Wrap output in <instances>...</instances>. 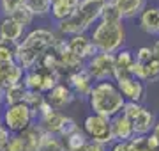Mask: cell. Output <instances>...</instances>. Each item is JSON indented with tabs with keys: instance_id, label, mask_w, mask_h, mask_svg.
Wrapping results in <instances>:
<instances>
[{
	"instance_id": "1",
	"label": "cell",
	"mask_w": 159,
	"mask_h": 151,
	"mask_svg": "<svg viewBox=\"0 0 159 151\" xmlns=\"http://www.w3.org/2000/svg\"><path fill=\"white\" fill-rule=\"evenodd\" d=\"M57 39L58 34L51 29H44V27L32 29L14 46V62L23 71L34 70L39 66L43 55L55 46Z\"/></svg>"
},
{
	"instance_id": "2",
	"label": "cell",
	"mask_w": 159,
	"mask_h": 151,
	"mask_svg": "<svg viewBox=\"0 0 159 151\" xmlns=\"http://www.w3.org/2000/svg\"><path fill=\"white\" fill-rule=\"evenodd\" d=\"M106 2L108 0H81L73 16L57 23L58 36L69 37L74 34H87V30H90L101 20Z\"/></svg>"
},
{
	"instance_id": "3",
	"label": "cell",
	"mask_w": 159,
	"mask_h": 151,
	"mask_svg": "<svg viewBox=\"0 0 159 151\" xmlns=\"http://www.w3.org/2000/svg\"><path fill=\"white\" fill-rule=\"evenodd\" d=\"M87 101H89V107L94 114L104 116L108 119H113L115 116H119L125 105V100L120 94L115 80L96 82Z\"/></svg>"
},
{
	"instance_id": "4",
	"label": "cell",
	"mask_w": 159,
	"mask_h": 151,
	"mask_svg": "<svg viewBox=\"0 0 159 151\" xmlns=\"http://www.w3.org/2000/svg\"><path fill=\"white\" fill-rule=\"evenodd\" d=\"M90 41L99 53H117L125 45L127 32L124 22H102L99 20L90 29Z\"/></svg>"
},
{
	"instance_id": "5",
	"label": "cell",
	"mask_w": 159,
	"mask_h": 151,
	"mask_svg": "<svg viewBox=\"0 0 159 151\" xmlns=\"http://www.w3.org/2000/svg\"><path fill=\"white\" fill-rule=\"evenodd\" d=\"M0 114H2V124L9 130L11 135H20L37 121V114L27 103L4 107Z\"/></svg>"
},
{
	"instance_id": "6",
	"label": "cell",
	"mask_w": 159,
	"mask_h": 151,
	"mask_svg": "<svg viewBox=\"0 0 159 151\" xmlns=\"http://www.w3.org/2000/svg\"><path fill=\"white\" fill-rule=\"evenodd\" d=\"M81 130L85 132V135L89 137V140H92V142H99V144H104V146H108V148L113 144L111 119H108V117L90 112V114L83 119Z\"/></svg>"
},
{
	"instance_id": "7",
	"label": "cell",
	"mask_w": 159,
	"mask_h": 151,
	"mask_svg": "<svg viewBox=\"0 0 159 151\" xmlns=\"http://www.w3.org/2000/svg\"><path fill=\"white\" fill-rule=\"evenodd\" d=\"M85 70L94 82L113 80L115 76V53H97L87 61Z\"/></svg>"
},
{
	"instance_id": "8",
	"label": "cell",
	"mask_w": 159,
	"mask_h": 151,
	"mask_svg": "<svg viewBox=\"0 0 159 151\" xmlns=\"http://www.w3.org/2000/svg\"><path fill=\"white\" fill-rule=\"evenodd\" d=\"M120 94L124 96L125 101H134V103H143L147 98V85L136 76H124L115 80Z\"/></svg>"
},
{
	"instance_id": "9",
	"label": "cell",
	"mask_w": 159,
	"mask_h": 151,
	"mask_svg": "<svg viewBox=\"0 0 159 151\" xmlns=\"http://www.w3.org/2000/svg\"><path fill=\"white\" fill-rule=\"evenodd\" d=\"M25 36V27L20 25L11 16L0 18V43H6L9 46H16Z\"/></svg>"
},
{
	"instance_id": "10",
	"label": "cell",
	"mask_w": 159,
	"mask_h": 151,
	"mask_svg": "<svg viewBox=\"0 0 159 151\" xmlns=\"http://www.w3.org/2000/svg\"><path fill=\"white\" fill-rule=\"evenodd\" d=\"M66 84L71 87V91L74 93L76 98H89V94H90L96 82L92 80V76L89 75V71L85 68H81V70L71 73L66 78Z\"/></svg>"
},
{
	"instance_id": "11",
	"label": "cell",
	"mask_w": 159,
	"mask_h": 151,
	"mask_svg": "<svg viewBox=\"0 0 159 151\" xmlns=\"http://www.w3.org/2000/svg\"><path fill=\"white\" fill-rule=\"evenodd\" d=\"M67 39V48L74 55H78L80 59H83V61H90L94 55H97V48L92 45L90 41V36L89 34H74V36H69L66 37Z\"/></svg>"
},
{
	"instance_id": "12",
	"label": "cell",
	"mask_w": 159,
	"mask_h": 151,
	"mask_svg": "<svg viewBox=\"0 0 159 151\" xmlns=\"http://www.w3.org/2000/svg\"><path fill=\"white\" fill-rule=\"evenodd\" d=\"M46 100L55 110H64L66 107H69L76 100V96H74V93L71 91V87L66 82H60L51 89L50 93H46Z\"/></svg>"
},
{
	"instance_id": "13",
	"label": "cell",
	"mask_w": 159,
	"mask_h": 151,
	"mask_svg": "<svg viewBox=\"0 0 159 151\" xmlns=\"http://www.w3.org/2000/svg\"><path fill=\"white\" fill-rule=\"evenodd\" d=\"M134 64H136V59H134V52L133 50L122 48L120 52H117L115 53V76H113V80L124 78V76H131L133 75Z\"/></svg>"
},
{
	"instance_id": "14",
	"label": "cell",
	"mask_w": 159,
	"mask_h": 151,
	"mask_svg": "<svg viewBox=\"0 0 159 151\" xmlns=\"http://www.w3.org/2000/svg\"><path fill=\"white\" fill-rule=\"evenodd\" d=\"M140 29L148 36H159V6H147L138 16Z\"/></svg>"
},
{
	"instance_id": "15",
	"label": "cell",
	"mask_w": 159,
	"mask_h": 151,
	"mask_svg": "<svg viewBox=\"0 0 159 151\" xmlns=\"http://www.w3.org/2000/svg\"><path fill=\"white\" fill-rule=\"evenodd\" d=\"M110 2L115 6L122 20L138 18L143 9L147 7V0H110Z\"/></svg>"
},
{
	"instance_id": "16",
	"label": "cell",
	"mask_w": 159,
	"mask_h": 151,
	"mask_svg": "<svg viewBox=\"0 0 159 151\" xmlns=\"http://www.w3.org/2000/svg\"><path fill=\"white\" fill-rule=\"evenodd\" d=\"M111 135H113V142H122V140H131L134 137V128L133 123L120 112L119 116L111 119Z\"/></svg>"
},
{
	"instance_id": "17",
	"label": "cell",
	"mask_w": 159,
	"mask_h": 151,
	"mask_svg": "<svg viewBox=\"0 0 159 151\" xmlns=\"http://www.w3.org/2000/svg\"><path fill=\"white\" fill-rule=\"evenodd\" d=\"M133 76H136L138 80H142L145 85L147 84H154V82H159V61L154 57L147 64L136 62L134 68H133Z\"/></svg>"
},
{
	"instance_id": "18",
	"label": "cell",
	"mask_w": 159,
	"mask_h": 151,
	"mask_svg": "<svg viewBox=\"0 0 159 151\" xmlns=\"http://www.w3.org/2000/svg\"><path fill=\"white\" fill-rule=\"evenodd\" d=\"M23 75H25V71H23L16 62L2 66V68H0V91L11 87V85H16V84H21Z\"/></svg>"
},
{
	"instance_id": "19",
	"label": "cell",
	"mask_w": 159,
	"mask_h": 151,
	"mask_svg": "<svg viewBox=\"0 0 159 151\" xmlns=\"http://www.w3.org/2000/svg\"><path fill=\"white\" fill-rule=\"evenodd\" d=\"M157 121V117L154 116L152 110H148L147 107L143 105V109L140 110L134 119H133V128H134V135H150L154 130V124Z\"/></svg>"
},
{
	"instance_id": "20",
	"label": "cell",
	"mask_w": 159,
	"mask_h": 151,
	"mask_svg": "<svg viewBox=\"0 0 159 151\" xmlns=\"http://www.w3.org/2000/svg\"><path fill=\"white\" fill-rule=\"evenodd\" d=\"M81 0H51V18L55 22H64L74 14Z\"/></svg>"
},
{
	"instance_id": "21",
	"label": "cell",
	"mask_w": 159,
	"mask_h": 151,
	"mask_svg": "<svg viewBox=\"0 0 159 151\" xmlns=\"http://www.w3.org/2000/svg\"><path fill=\"white\" fill-rule=\"evenodd\" d=\"M66 119H67V114H64L62 110H55V109H53L50 114L39 117V119H37V124H39L44 132H48V134L58 135V132H60L62 124L66 123Z\"/></svg>"
},
{
	"instance_id": "22",
	"label": "cell",
	"mask_w": 159,
	"mask_h": 151,
	"mask_svg": "<svg viewBox=\"0 0 159 151\" xmlns=\"http://www.w3.org/2000/svg\"><path fill=\"white\" fill-rule=\"evenodd\" d=\"M44 134V130L37 124V121L29 126L25 132L20 134L23 140V146H25V151H39V144H41V137Z\"/></svg>"
},
{
	"instance_id": "23",
	"label": "cell",
	"mask_w": 159,
	"mask_h": 151,
	"mask_svg": "<svg viewBox=\"0 0 159 151\" xmlns=\"http://www.w3.org/2000/svg\"><path fill=\"white\" fill-rule=\"evenodd\" d=\"M23 85L27 91H37L41 93V89H43V68H34V70L30 71H25V75H23Z\"/></svg>"
},
{
	"instance_id": "24",
	"label": "cell",
	"mask_w": 159,
	"mask_h": 151,
	"mask_svg": "<svg viewBox=\"0 0 159 151\" xmlns=\"http://www.w3.org/2000/svg\"><path fill=\"white\" fill-rule=\"evenodd\" d=\"M25 93H27V89H25L23 84H16V85H11V87L4 89V91H2V96H4V107L23 103Z\"/></svg>"
},
{
	"instance_id": "25",
	"label": "cell",
	"mask_w": 159,
	"mask_h": 151,
	"mask_svg": "<svg viewBox=\"0 0 159 151\" xmlns=\"http://www.w3.org/2000/svg\"><path fill=\"white\" fill-rule=\"evenodd\" d=\"M89 142V137L85 135V132L80 128L74 134H71L67 139H64V148L67 151H83V148Z\"/></svg>"
},
{
	"instance_id": "26",
	"label": "cell",
	"mask_w": 159,
	"mask_h": 151,
	"mask_svg": "<svg viewBox=\"0 0 159 151\" xmlns=\"http://www.w3.org/2000/svg\"><path fill=\"white\" fill-rule=\"evenodd\" d=\"M134 151H159V142L152 135H134L131 139Z\"/></svg>"
},
{
	"instance_id": "27",
	"label": "cell",
	"mask_w": 159,
	"mask_h": 151,
	"mask_svg": "<svg viewBox=\"0 0 159 151\" xmlns=\"http://www.w3.org/2000/svg\"><path fill=\"white\" fill-rule=\"evenodd\" d=\"M25 7L34 14V18H43L51 12V0H25Z\"/></svg>"
},
{
	"instance_id": "28",
	"label": "cell",
	"mask_w": 159,
	"mask_h": 151,
	"mask_svg": "<svg viewBox=\"0 0 159 151\" xmlns=\"http://www.w3.org/2000/svg\"><path fill=\"white\" fill-rule=\"evenodd\" d=\"M64 140L58 135L48 134L44 132L41 137V144H39V151H64Z\"/></svg>"
},
{
	"instance_id": "29",
	"label": "cell",
	"mask_w": 159,
	"mask_h": 151,
	"mask_svg": "<svg viewBox=\"0 0 159 151\" xmlns=\"http://www.w3.org/2000/svg\"><path fill=\"white\" fill-rule=\"evenodd\" d=\"M46 100V94L37 93V91H27L25 93V98H23V103H27L32 109V110L37 114V109L41 107V103Z\"/></svg>"
},
{
	"instance_id": "30",
	"label": "cell",
	"mask_w": 159,
	"mask_h": 151,
	"mask_svg": "<svg viewBox=\"0 0 159 151\" xmlns=\"http://www.w3.org/2000/svg\"><path fill=\"white\" fill-rule=\"evenodd\" d=\"M23 6H25V0H0V11L4 16H12Z\"/></svg>"
},
{
	"instance_id": "31",
	"label": "cell",
	"mask_w": 159,
	"mask_h": 151,
	"mask_svg": "<svg viewBox=\"0 0 159 151\" xmlns=\"http://www.w3.org/2000/svg\"><path fill=\"white\" fill-rule=\"evenodd\" d=\"M11 18H14V20H16L18 23H20V25H23L25 29H27L29 25H32V22H34V14H32V12H30L29 9L25 7V6H23V7H20V9H18V11L14 12V14H12Z\"/></svg>"
},
{
	"instance_id": "32",
	"label": "cell",
	"mask_w": 159,
	"mask_h": 151,
	"mask_svg": "<svg viewBox=\"0 0 159 151\" xmlns=\"http://www.w3.org/2000/svg\"><path fill=\"white\" fill-rule=\"evenodd\" d=\"M101 20H102V22H124V20L120 18V14L117 12L115 6L110 2V0L106 2V6H104V9H102Z\"/></svg>"
},
{
	"instance_id": "33",
	"label": "cell",
	"mask_w": 159,
	"mask_h": 151,
	"mask_svg": "<svg viewBox=\"0 0 159 151\" xmlns=\"http://www.w3.org/2000/svg\"><path fill=\"white\" fill-rule=\"evenodd\" d=\"M11 62H14V48L6 43H0V68Z\"/></svg>"
},
{
	"instance_id": "34",
	"label": "cell",
	"mask_w": 159,
	"mask_h": 151,
	"mask_svg": "<svg viewBox=\"0 0 159 151\" xmlns=\"http://www.w3.org/2000/svg\"><path fill=\"white\" fill-rule=\"evenodd\" d=\"M76 130H80L78 123L74 121V119H73L71 116H67V119H66V123L62 124V128H60V132H58V137H60V139L64 140V139H67V137H69L71 134H74Z\"/></svg>"
},
{
	"instance_id": "35",
	"label": "cell",
	"mask_w": 159,
	"mask_h": 151,
	"mask_svg": "<svg viewBox=\"0 0 159 151\" xmlns=\"http://www.w3.org/2000/svg\"><path fill=\"white\" fill-rule=\"evenodd\" d=\"M134 59H136V62L140 64H147L148 61H152L154 59V53H152V48L150 46H140L136 48V52H134Z\"/></svg>"
},
{
	"instance_id": "36",
	"label": "cell",
	"mask_w": 159,
	"mask_h": 151,
	"mask_svg": "<svg viewBox=\"0 0 159 151\" xmlns=\"http://www.w3.org/2000/svg\"><path fill=\"white\" fill-rule=\"evenodd\" d=\"M4 151H25L21 137H20V135H11V139H9V142H7Z\"/></svg>"
},
{
	"instance_id": "37",
	"label": "cell",
	"mask_w": 159,
	"mask_h": 151,
	"mask_svg": "<svg viewBox=\"0 0 159 151\" xmlns=\"http://www.w3.org/2000/svg\"><path fill=\"white\" fill-rule=\"evenodd\" d=\"M108 151H134V146L131 140H122V142H113Z\"/></svg>"
},
{
	"instance_id": "38",
	"label": "cell",
	"mask_w": 159,
	"mask_h": 151,
	"mask_svg": "<svg viewBox=\"0 0 159 151\" xmlns=\"http://www.w3.org/2000/svg\"><path fill=\"white\" fill-rule=\"evenodd\" d=\"M9 139H11L9 130H7L4 124H0V151L6 149V146H7V142H9Z\"/></svg>"
},
{
	"instance_id": "39",
	"label": "cell",
	"mask_w": 159,
	"mask_h": 151,
	"mask_svg": "<svg viewBox=\"0 0 159 151\" xmlns=\"http://www.w3.org/2000/svg\"><path fill=\"white\" fill-rule=\"evenodd\" d=\"M83 151H108V146H104V144H99V142H92V140H89V142H87V146L83 148Z\"/></svg>"
},
{
	"instance_id": "40",
	"label": "cell",
	"mask_w": 159,
	"mask_h": 151,
	"mask_svg": "<svg viewBox=\"0 0 159 151\" xmlns=\"http://www.w3.org/2000/svg\"><path fill=\"white\" fill-rule=\"evenodd\" d=\"M150 48H152V53H154V57H156V59L159 61V36H157V39H156V41L152 43V46H150Z\"/></svg>"
},
{
	"instance_id": "41",
	"label": "cell",
	"mask_w": 159,
	"mask_h": 151,
	"mask_svg": "<svg viewBox=\"0 0 159 151\" xmlns=\"http://www.w3.org/2000/svg\"><path fill=\"white\" fill-rule=\"evenodd\" d=\"M150 135H152L154 139L159 142V119L156 121V124H154V130H152V134H150Z\"/></svg>"
},
{
	"instance_id": "42",
	"label": "cell",
	"mask_w": 159,
	"mask_h": 151,
	"mask_svg": "<svg viewBox=\"0 0 159 151\" xmlns=\"http://www.w3.org/2000/svg\"><path fill=\"white\" fill-rule=\"evenodd\" d=\"M2 107H4V96H2V91H0V110H2Z\"/></svg>"
},
{
	"instance_id": "43",
	"label": "cell",
	"mask_w": 159,
	"mask_h": 151,
	"mask_svg": "<svg viewBox=\"0 0 159 151\" xmlns=\"http://www.w3.org/2000/svg\"><path fill=\"white\" fill-rule=\"evenodd\" d=\"M64 151H67V149H64Z\"/></svg>"
}]
</instances>
